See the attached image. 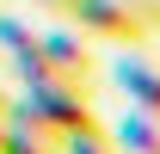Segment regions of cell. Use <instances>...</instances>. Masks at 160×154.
Returning <instances> with one entry per match:
<instances>
[{
    "label": "cell",
    "instance_id": "5",
    "mask_svg": "<svg viewBox=\"0 0 160 154\" xmlns=\"http://www.w3.org/2000/svg\"><path fill=\"white\" fill-rule=\"evenodd\" d=\"M111 142H117V154H160V117H148V111H123V123L111 130Z\"/></svg>",
    "mask_w": 160,
    "mask_h": 154
},
{
    "label": "cell",
    "instance_id": "4",
    "mask_svg": "<svg viewBox=\"0 0 160 154\" xmlns=\"http://www.w3.org/2000/svg\"><path fill=\"white\" fill-rule=\"evenodd\" d=\"M111 80L129 93V105H136V111L160 117V68H148V62H117V68H111Z\"/></svg>",
    "mask_w": 160,
    "mask_h": 154
},
{
    "label": "cell",
    "instance_id": "9",
    "mask_svg": "<svg viewBox=\"0 0 160 154\" xmlns=\"http://www.w3.org/2000/svg\"><path fill=\"white\" fill-rule=\"evenodd\" d=\"M6 105H12V99H6V86H0V111H6Z\"/></svg>",
    "mask_w": 160,
    "mask_h": 154
},
{
    "label": "cell",
    "instance_id": "2",
    "mask_svg": "<svg viewBox=\"0 0 160 154\" xmlns=\"http://www.w3.org/2000/svg\"><path fill=\"white\" fill-rule=\"evenodd\" d=\"M25 111L37 117L56 142H62V136H80V130H99L92 93H74V86H62V80H37V86L25 93Z\"/></svg>",
    "mask_w": 160,
    "mask_h": 154
},
{
    "label": "cell",
    "instance_id": "7",
    "mask_svg": "<svg viewBox=\"0 0 160 154\" xmlns=\"http://www.w3.org/2000/svg\"><path fill=\"white\" fill-rule=\"evenodd\" d=\"M0 154H12V123H6V111H0Z\"/></svg>",
    "mask_w": 160,
    "mask_h": 154
},
{
    "label": "cell",
    "instance_id": "8",
    "mask_svg": "<svg viewBox=\"0 0 160 154\" xmlns=\"http://www.w3.org/2000/svg\"><path fill=\"white\" fill-rule=\"evenodd\" d=\"M37 6H49V13H68V0H37Z\"/></svg>",
    "mask_w": 160,
    "mask_h": 154
},
{
    "label": "cell",
    "instance_id": "6",
    "mask_svg": "<svg viewBox=\"0 0 160 154\" xmlns=\"http://www.w3.org/2000/svg\"><path fill=\"white\" fill-rule=\"evenodd\" d=\"M62 154H117V142H111V130H80V136H62Z\"/></svg>",
    "mask_w": 160,
    "mask_h": 154
},
{
    "label": "cell",
    "instance_id": "1",
    "mask_svg": "<svg viewBox=\"0 0 160 154\" xmlns=\"http://www.w3.org/2000/svg\"><path fill=\"white\" fill-rule=\"evenodd\" d=\"M62 19L74 25L80 37L117 43V49H136V43L154 37V31H148V19H142L129 0H68V13H62Z\"/></svg>",
    "mask_w": 160,
    "mask_h": 154
},
{
    "label": "cell",
    "instance_id": "3",
    "mask_svg": "<svg viewBox=\"0 0 160 154\" xmlns=\"http://www.w3.org/2000/svg\"><path fill=\"white\" fill-rule=\"evenodd\" d=\"M37 56H43V68H49V80L74 86V93H92L99 56H92V43L80 37L74 25H49V31H37Z\"/></svg>",
    "mask_w": 160,
    "mask_h": 154
}]
</instances>
